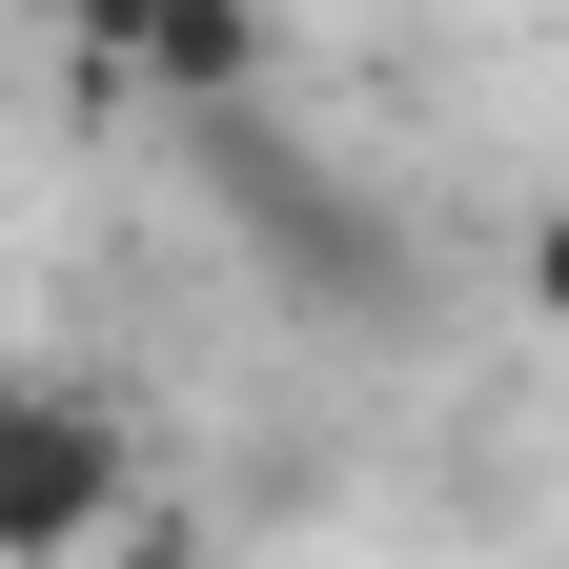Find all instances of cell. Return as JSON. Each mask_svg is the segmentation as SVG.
I'll return each instance as SVG.
<instances>
[{"label": "cell", "mask_w": 569, "mask_h": 569, "mask_svg": "<svg viewBox=\"0 0 569 569\" xmlns=\"http://www.w3.org/2000/svg\"><path fill=\"white\" fill-rule=\"evenodd\" d=\"M509 284H529V326H569V203H529V244H509Z\"/></svg>", "instance_id": "4"}, {"label": "cell", "mask_w": 569, "mask_h": 569, "mask_svg": "<svg viewBox=\"0 0 569 569\" xmlns=\"http://www.w3.org/2000/svg\"><path fill=\"white\" fill-rule=\"evenodd\" d=\"M142 102L163 122H244L264 82H284V41H264V0H163V21H142V61H122Z\"/></svg>", "instance_id": "3"}, {"label": "cell", "mask_w": 569, "mask_h": 569, "mask_svg": "<svg viewBox=\"0 0 569 569\" xmlns=\"http://www.w3.org/2000/svg\"><path fill=\"white\" fill-rule=\"evenodd\" d=\"M142 529V448L102 387H0V569H102Z\"/></svg>", "instance_id": "2"}, {"label": "cell", "mask_w": 569, "mask_h": 569, "mask_svg": "<svg viewBox=\"0 0 569 569\" xmlns=\"http://www.w3.org/2000/svg\"><path fill=\"white\" fill-rule=\"evenodd\" d=\"M183 163H203V203L284 264V306H326V326H387L407 306V244H387V203L326 163L284 102H244V122H183Z\"/></svg>", "instance_id": "1"}, {"label": "cell", "mask_w": 569, "mask_h": 569, "mask_svg": "<svg viewBox=\"0 0 569 569\" xmlns=\"http://www.w3.org/2000/svg\"><path fill=\"white\" fill-rule=\"evenodd\" d=\"M142 21H163V0H61V41H82L102 82H122V61H142Z\"/></svg>", "instance_id": "5"}, {"label": "cell", "mask_w": 569, "mask_h": 569, "mask_svg": "<svg viewBox=\"0 0 569 569\" xmlns=\"http://www.w3.org/2000/svg\"><path fill=\"white\" fill-rule=\"evenodd\" d=\"M0 387H21V367H0Z\"/></svg>", "instance_id": "7"}, {"label": "cell", "mask_w": 569, "mask_h": 569, "mask_svg": "<svg viewBox=\"0 0 569 569\" xmlns=\"http://www.w3.org/2000/svg\"><path fill=\"white\" fill-rule=\"evenodd\" d=\"M102 569H244V549H203V529H163V509H142V529H122Z\"/></svg>", "instance_id": "6"}]
</instances>
